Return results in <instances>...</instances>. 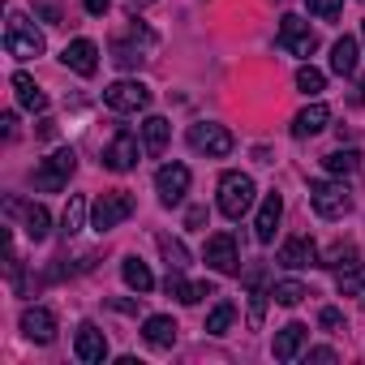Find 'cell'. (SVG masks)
Wrapping results in <instances>:
<instances>
[{"mask_svg": "<svg viewBox=\"0 0 365 365\" xmlns=\"http://www.w3.org/2000/svg\"><path fill=\"white\" fill-rule=\"evenodd\" d=\"M73 168H78V155H73V146H61V150H52L39 168H35V190H43V194H61L65 185H69V176H73Z\"/></svg>", "mask_w": 365, "mask_h": 365, "instance_id": "1", "label": "cell"}, {"mask_svg": "<svg viewBox=\"0 0 365 365\" xmlns=\"http://www.w3.org/2000/svg\"><path fill=\"white\" fill-rule=\"evenodd\" d=\"M254 176H245V172H224L220 176V211L228 215V220H241L250 207H254Z\"/></svg>", "mask_w": 365, "mask_h": 365, "instance_id": "2", "label": "cell"}, {"mask_svg": "<svg viewBox=\"0 0 365 365\" xmlns=\"http://www.w3.org/2000/svg\"><path fill=\"white\" fill-rule=\"evenodd\" d=\"M309 207L322 220H344L352 211V194L344 180H309Z\"/></svg>", "mask_w": 365, "mask_h": 365, "instance_id": "3", "label": "cell"}, {"mask_svg": "<svg viewBox=\"0 0 365 365\" xmlns=\"http://www.w3.org/2000/svg\"><path fill=\"white\" fill-rule=\"evenodd\" d=\"M129 215H133V198H129L125 190L99 194V198L91 202V228H95V232H112V228H120Z\"/></svg>", "mask_w": 365, "mask_h": 365, "instance_id": "4", "label": "cell"}, {"mask_svg": "<svg viewBox=\"0 0 365 365\" xmlns=\"http://www.w3.org/2000/svg\"><path fill=\"white\" fill-rule=\"evenodd\" d=\"M5 52L18 56V61L43 56V35H39L22 14H9V26H5Z\"/></svg>", "mask_w": 365, "mask_h": 365, "instance_id": "5", "label": "cell"}, {"mask_svg": "<svg viewBox=\"0 0 365 365\" xmlns=\"http://www.w3.org/2000/svg\"><path fill=\"white\" fill-rule=\"evenodd\" d=\"M190 146L198 150V155H211V159H224V155H232V133L224 129V125H211V120H202V125H190Z\"/></svg>", "mask_w": 365, "mask_h": 365, "instance_id": "6", "label": "cell"}, {"mask_svg": "<svg viewBox=\"0 0 365 365\" xmlns=\"http://www.w3.org/2000/svg\"><path fill=\"white\" fill-rule=\"evenodd\" d=\"M190 168L185 163H163L159 172H155V194H159V202L163 207H176V202H185V194H190Z\"/></svg>", "mask_w": 365, "mask_h": 365, "instance_id": "7", "label": "cell"}, {"mask_svg": "<svg viewBox=\"0 0 365 365\" xmlns=\"http://www.w3.org/2000/svg\"><path fill=\"white\" fill-rule=\"evenodd\" d=\"M103 103H108L112 112H142V108L150 103V91H146L138 78H120V82H112V86L103 91Z\"/></svg>", "mask_w": 365, "mask_h": 365, "instance_id": "8", "label": "cell"}, {"mask_svg": "<svg viewBox=\"0 0 365 365\" xmlns=\"http://www.w3.org/2000/svg\"><path fill=\"white\" fill-rule=\"evenodd\" d=\"M279 48H288L292 56H314L318 52V35L309 31V22H301L297 14H288L279 22Z\"/></svg>", "mask_w": 365, "mask_h": 365, "instance_id": "9", "label": "cell"}, {"mask_svg": "<svg viewBox=\"0 0 365 365\" xmlns=\"http://www.w3.org/2000/svg\"><path fill=\"white\" fill-rule=\"evenodd\" d=\"M138 155H142V146H138V138L129 133V129H120L112 142H108V150H103V168L108 172H133L138 168Z\"/></svg>", "mask_w": 365, "mask_h": 365, "instance_id": "10", "label": "cell"}, {"mask_svg": "<svg viewBox=\"0 0 365 365\" xmlns=\"http://www.w3.org/2000/svg\"><path fill=\"white\" fill-rule=\"evenodd\" d=\"M207 267L220 271V275H241V254H237L232 232H215L207 241Z\"/></svg>", "mask_w": 365, "mask_h": 365, "instance_id": "11", "label": "cell"}, {"mask_svg": "<svg viewBox=\"0 0 365 365\" xmlns=\"http://www.w3.org/2000/svg\"><path fill=\"white\" fill-rule=\"evenodd\" d=\"M73 356H78L82 365H103V361H108V339H103V331H99L95 322H82V327H78Z\"/></svg>", "mask_w": 365, "mask_h": 365, "instance_id": "12", "label": "cell"}, {"mask_svg": "<svg viewBox=\"0 0 365 365\" xmlns=\"http://www.w3.org/2000/svg\"><path fill=\"white\" fill-rule=\"evenodd\" d=\"M61 61H65V69H73V73H82V78H95V69H99V48H95L91 39H73V43H65Z\"/></svg>", "mask_w": 365, "mask_h": 365, "instance_id": "13", "label": "cell"}, {"mask_svg": "<svg viewBox=\"0 0 365 365\" xmlns=\"http://www.w3.org/2000/svg\"><path fill=\"white\" fill-rule=\"evenodd\" d=\"M318 245L309 241V237H288L284 245H279V267H288V271H301V267H318Z\"/></svg>", "mask_w": 365, "mask_h": 365, "instance_id": "14", "label": "cell"}, {"mask_svg": "<svg viewBox=\"0 0 365 365\" xmlns=\"http://www.w3.org/2000/svg\"><path fill=\"white\" fill-rule=\"evenodd\" d=\"M22 335L35 339V344H52V339H56V314L43 309V305L22 309Z\"/></svg>", "mask_w": 365, "mask_h": 365, "instance_id": "15", "label": "cell"}, {"mask_svg": "<svg viewBox=\"0 0 365 365\" xmlns=\"http://www.w3.org/2000/svg\"><path fill=\"white\" fill-rule=\"evenodd\" d=\"M279 215H284V198H279V194H267L262 207H258V220H254V237H258V245H271V241H275Z\"/></svg>", "mask_w": 365, "mask_h": 365, "instance_id": "16", "label": "cell"}, {"mask_svg": "<svg viewBox=\"0 0 365 365\" xmlns=\"http://www.w3.org/2000/svg\"><path fill=\"white\" fill-rule=\"evenodd\" d=\"M163 292L168 297H176L180 305H198L202 297H211L215 288L211 284H194V279H185V275H180V271H168V279H163Z\"/></svg>", "mask_w": 365, "mask_h": 365, "instance_id": "17", "label": "cell"}, {"mask_svg": "<svg viewBox=\"0 0 365 365\" xmlns=\"http://www.w3.org/2000/svg\"><path fill=\"white\" fill-rule=\"evenodd\" d=\"M327 125H331V108H327V103H309V108L297 112V120H292V138H314V133H322Z\"/></svg>", "mask_w": 365, "mask_h": 365, "instance_id": "18", "label": "cell"}, {"mask_svg": "<svg viewBox=\"0 0 365 365\" xmlns=\"http://www.w3.org/2000/svg\"><path fill=\"white\" fill-rule=\"evenodd\" d=\"M305 339H309V327H305V322H288V327L275 335V361H297L301 348H305Z\"/></svg>", "mask_w": 365, "mask_h": 365, "instance_id": "19", "label": "cell"}, {"mask_svg": "<svg viewBox=\"0 0 365 365\" xmlns=\"http://www.w3.org/2000/svg\"><path fill=\"white\" fill-rule=\"evenodd\" d=\"M176 331H180V327H176L168 314H150V318L142 322V339H146L150 348H172V344H176Z\"/></svg>", "mask_w": 365, "mask_h": 365, "instance_id": "20", "label": "cell"}, {"mask_svg": "<svg viewBox=\"0 0 365 365\" xmlns=\"http://www.w3.org/2000/svg\"><path fill=\"white\" fill-rule=\"evenodd\" d=\"M120 275H125V284H129V288H133L138 297L155 288V275H150V267H146V262H142L138 254H129V258L120 262Z\"/></svg>", "mask_w": 365, "mask_h": 365, "instance_id": "21", "label": "cell"}, {"mask_svg": "<svg viewBox=\"0 0 365 365\" xmlns=\"http://www.w3.org/2000/svg\"><path fill=\"white\" fill-rule=\"evenodd\" d=\"M331 69H335L339 78L356 73V39H352V35H344V39L331 43Z\"/></svg>", "mask_w": 365, "mask_h": 365, "instance_id": "22", "label": "cell"}, {"mask_svg": "<svg viewBox=\"0 0 365 365\" xmlns=\"http://www.w3.org/2000/svg\"><path fill=\"white\" fill-rule=\"evenodd\" d=\"M14 91H18V103H22L26 112H43V108H48V95L35 86L31 73H14Z\"/></svg>", "mask_w": 365, "mask_h": 365, "instance_id": "23", "label": "cell"}, {"mask_svg": "<svg viewBox=\"0 0 365 365\" xmlns=\"http://www.w3.org/2000/svg\"><path fill=\"white\" fill-rule=\"evenodd\" d=\"M168 133H172V125H168L163 116H146V120H142V146H146V155H163Z\"/></svg>", "mask_w": 365, "mask_h": 365, "instance_id": "24", "label": "cell"}, {"mask_svg": "<svg viewBox=\"0 0 365 365\" xmlns=\"http://www.w3.org/2000/svg\"><path fill=\"white\" fill-rule=\"evenodd\" d=\"M22 228H26L31 241H48V232H52V215H48V207L31 202V207L22 211Z\"/></svg>", "mask_w": 365, "mask_h": 365, "instance_id": "25", "label": "cell"}, {"mask_svg": "<svg viewBox=\"0 0 365 365\" xmlns=\"http://www.w3.org/2000/svg\"><path fill=\"white\" fill-rule=\"evenodd\" d=\"M335 288H339V297H361L365 292V267L361 262H344L339 275H335Z\"/></svg>", "mask_w": 365, "mask_h": 365, "instance_id": "26", "label": "cell"}, {"mask_svg": "<svg viewBox=\"0 0 365 365\" xmlns=\"http://www.w3.org/2000/svg\"><path fill=\"white\" fill-rule=\"evenodd\" d=\"M86 198L82 194H69V202H65V215H61V232L65 237H73V232H82V224H86Z\"/></svg>", "mask_w": 365, "mask_h": 365, "instance_id": "27", "label": "cell"}, {"mask_svg": "<svg viewBox=\"0 0 365 365\" xmlns=\"http://www.w3.org/2000/svg\"><path fill=\"white\" fill-rule=\"evenodd\" d=\"M309 297V288L301 284V279H279V284H271V301L275 305H301Z\"/></svg>", "mask_w": 365, "mask_h": 365, "instance_id": "28", "label": "cell"}, {"mask_svg": "<svg viewBox=\"0 0 365 365\" xmlns=\"http://www.w3.org/2000/svg\"><path fill=\"white\" fill-rule=\"evenodd\" d=\"M322 163H327V172L348 176V172H356V168H361V150H352V146H348V150H331Z\"/></svg>", "mask_w": 365, "mask_h": 365, "instance_id": "29", "label": "cell"}, {"mask_svg": "<svg viewBox=\"0 0 365 365\" xmlns=\"http://www.w3.org/2000/svg\"><path fill=\"white\" fill-rule=\"evenodd\" d=\"M232 318H237V305H232V301H220V305L207 314V335H228Z\"/></svg>", "mask_w": 365, "mask_h": 365, "instance_id": "30", "label": "cell"}, {"mask_svg": "<svg viewBox=\"0 0 365 365\" xmlns=\"http://www.w3.org/2000/svg\"><path fill=\"white\" fill-rule=\"evenodd\" d=\"M297 91H301V95H322V91H327V73L314 69V65H301V69H297Z\"/></svg>", "mask_w": 365, "mask_h": 365, "instance_id": "31", "label": "cell"}, {"mask_svg": "<svg viewBox=\"0 0 365 365\" xmlns=\"http://www.w3.org/2000/svg\"><path fill=\"white\" fill-rule=\"evenodd\" d=\"M159 250H163V258H168V271H185V267H190V250L180 245V241L159 237Z\"/></svg>", "mask_w": 365, "mask_h": 365, "instance_id": "32", "label": "cell"}, {"mask_svg": "<svg viewBox=\"0 0 365 365\" xmlns=\"http://www.w3.org/2000/svg\"><path fill=\"white\" fill-rule=\"evenodd\" d=\"M146 56H142V48H133V43H125V39H116L112 43V65H120V69H138Z\"/></svg>", "mask_w": 365, "mask_h": 365, "instance_id": "33", "label": "cell"}, {"mask_svg": "<svg viewBox=\"0 0 365 365\" xmlns=\"http://www.w3.org/2000/svg\"><path fill=\"white\" fill-rule=\"evenodd\" d=\"M344 262H356V254H352V245H335L327 258H318V267H344Z\"/></svg>", "mask_w": 365, "mask_h": 365, "instance_id": "34", "label": "cell"}, {"mask_svg": "<svg viewBox=\"0 0 365 365\" xmlns=\"http://www.w3.org/2000/svg\"><path fill=\"white\" fill-rule=\"evenodd\" d=\"M35 14H39L48 26H61V22H65V14H61V5H56V0H39V5H35Z\"/></svg>", "mask_w": 365, "mask_h": 365, "instance_id": "35", "label": "cell"}, {"mask_svg": "<svg viewBox=\"0 0 365 365\" xmlns=\"http://www.w3.org/2000/svg\"><path fill=\"white\" fill-rule=\"evenodd\" d=\"M339 5H344V0H305V9H309L314 18H335Z\"/></svg>", "mask_w": 365, "mask_h": 365, "instance_id": "36", "label": "cell"}, {"mask_svg": "<svg viewBox=\"0 0 365 365\" xmlns=\"http://www.w3.org/2000/svg\"><path fill=\"white\" fill-rule=\"evenodd\" d=\"M318 327H322V331H344V314H339L335 305H327V309L318 314Z\"/></svg>", "mask_w": 365, "mask_h": 365, "instance_id": "37", "label": "cell"}, {"mask_svg": "<svg viewBox=\"0 0 365 365\" xmlns=\"http://www.w3.org/2000/svg\"><path fill=\"white\" fill-rule=\"evenodd\" d=\"M305 361H318V365H331V361H335V348H309V352H305Z\"/></svg>", "mask_w": 365, "mask_h": 365, "instance_id": "38", "label": "cell"}, {"mask_svg": "<svg viewBox=\"0 0 365 365\" xmlns=\"http://www.w3.org/2000/svg\"><path fill=\"white\" fill-rule=\"evenodd\" d=\"M207 224V207H190V215H185V228H202Z\"/></svg>", "mask_w": 365, "mask_h": 365, "instance_id": "39", "label": "cell"}, {"mask_svg": "<svg viewBox=\"0 0 365 365\" xmlns=\"http://www.w3.org/2000/svg\"><path fill=\"white\" fill-rule=\"evenodd\" d=\"M0 125H5V138H9V142L18 138V116H14V112H5V116H0Z\"/></svg>", "mask_w": 365, "mask_h": 365, "instance_id": "40", "label": "cell"}, {"mask_svg": "<svg viewBox=\"0 0 365 365\" xmlns=\"http://www.w3.org/2000/svg\"><path fill=\"white\" fill-rule=\"evenodd\" d=\"M82 5H86V14L103 18V14H108V5H112V0H82Z\"/></svg>", "mask_w": 365, "mask_h": 365, "instance_id": "41", "label": "cell"}, {"mask_svg": "<svg viewBox=\"0 0 365 365\" xmlns=\"http://www.w3.org/2000/svg\"><path fill=\"white\" fill-rule=\"evenodd\" d=\"M39 138H56V120H52V116L39 120Z\"/></svg>", "mask_w": 365, "mask_h": 365, "instance_id": "42", "label": "cell"}, {"mask_svg": "<svg viewBox=\"0 0 365 365\" xmlns=\"http://www.w3.org/2000/svg\"><path fill=\"white\" fill-rule=\"evenodd\" d=\"M142 301V297H138ZM138 301H112V309H120V314H138Z\"/></svg>", "mask_w": 365, "mask_h": 365, "instance_id": "43", "label": "cell"}, {"mask_svg": "<svg viewBox=\"0 0 365 365\" xmlns=\"http://www.w3.org/2000/svg\"><path fill=\"white\" fill-rule=\"evenodd\" d=\"M129 5H146V0H129Z\"/></svg>", "mask_w": 365, "mask_h": 365, "instance_id": "44", "label": "cell"}, {"mask_svg": "<svg viewBox=\"0 0 365 365\" xmlns=\"http://www.w3.org/2000/svg\"><path fill=\"white\" fill-rule=\"evenodd\" d=\"M361 39H365V31H361Z\"/></svg>", "mask_w": 365, "mask_h": 365, "instance_id": "45", "label": "cell"}, {"mask_svg": "<svg viewBox=\"0 0 365 365\" xmlns=\"http://www.w3.org/2000/svg\"><path fill=\"white\" fill-rule=\"evenodd\" d=\"M361 301H365V292H361Z\"/></svg>", "mask_w": 365, "mask_h": 365, "instance_id": "46", "label": "cell"}, {"mask_svg": "<svg viewBox=\"0 0 365 365\" xmlns=\"http://www.w3.org/2000/svg\"><path fill=\"white\" fill-rule=\"evenodd\" d=\"M361 5H365V0H361Z\"/></svg>", "mask_w": 365, "mask_h": 365, "instance_id": "47", "label": "cell"}]
</instances>
